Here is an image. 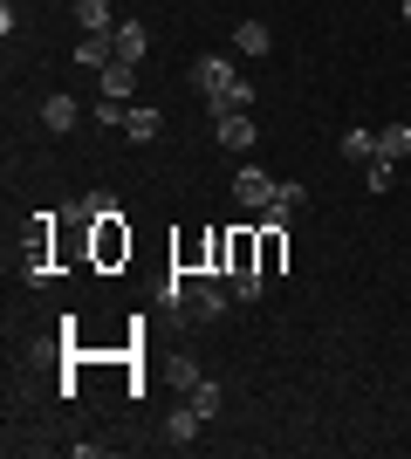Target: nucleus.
Returning a JSON list of instances; mask_svg holds the SVG:
<instances>
[{
	"mask_svg": "<svg viewBox=\"0 0 411 459\" xmlns=\"http://www.w3.org/2000/svg\"><path fill=\"white\" fill-rule=\"evenodd\" d=\"M193 90L206 96L213 110H247V103H254V82L234 76V62H227V56H199L193 62Z\"/></svg>",
	"mask_w": 411,
	"mask_h": 459,
	"instance_id": "nucleus-1",
	"label": "nucleus"
},
{
	"mask_svg": "<svg viewBox=\"0 0 411 459\" xmlns=\"http://www.w3.org/2000/svg\"><path fill=\"white\" fill-rule=\"evenodd\" d=\"M213 137H219V152H254V117L247 110H213Z\"/></svg>",
	"mask_w": 411,
	"mask_h": 459,
	"instance_id": "nucleus-2",
	"label": "nucleus"
},
{
	"mask_svg": "<svg viewBox=\"0 0 411 459\" xmlns=\"http://www.w3.org/2000/svg\"><path fill=\"white\" fill-rule=\"evenodd\" d=\"M234 192H240V206H247V212H268V199H274V178L261 172V165H240V172H234Z\"/></svg>",
	"mask_w": 411,
	"mask_h": 459,
	"instance_id": "nucleus-3",
	"label": "nucleus"
},
{
	"mask_svg": "<svg viewBox=\"0 0 411 459\" xmlns=\"http://www.w3.org/2000/svg\"><path fill=\"white\" fill-rule=\"evenodd\" d=\"M131 254V233H124V212L117 220H97V268H117Z\"/></svg>",
	"mask_w": 411,
	"mask_h": 459,
	"instance_id": "nucleus-4",
	"label": "nucleus"
},
{
	"mask_svg": "<svg viewBox=\"0 0 411 459\" xmlns=\"http://www.w3.org/2000/svg\"><path fill=\"white\" fill-rule=\"evenodd\" d=\"M302 206H309V186H295V178H288V186H274V199H268V212H261V220H268V227H288Z\"/></svg>",
	"mask_w": 411,
	"mask_h": 459,
	"instance_id": "nucleus-5",
	"label": "nucleus"
},
{
	"mask_svg": "<svg viewBox=\"0 0 411 459\" xmlns=\"http://www.w3.org/2000/svg\"><path fill=\"white\" fill-rule=\"evenodd\" d=\"M254 254H261V274H281V261H288V227H268V220H261Z\"/></svg>",
	"mask_w": 411,
	"mask_h": 459,
	"instance_id": "nucleus-6",
	"label": "nucleus"
},
{
	"mask_svg": "<svg viewBox=\"0 0 411 459\" xmlns=\"http://www.w3.org/2000/svg\"><path fill=\"white\" fill-rule=\"evenodd\" d=\"M110 35H117V62H144V48H151V28H144V21H131V14H124L117 28H110Z\"/></svg>",
	"mask_w": 411,
	"mask_h": 459,
	"instance_id": "nucleus-7",
	"label": "nucleus"
},
{
	"mask_svg": "<svg viewBox=\"0 0 411 459\" xmlns=\"http://www.w3.org/2000/svg\"><path fill=\"white\" fill-rule=\"evenodd\" d=\"M76 117H82V103L76 96H48V103H41V131H76Z\"/></svg>",
	"mask_w": 411,
	"mask_h": 459,
	"instance_id": "nucleus-8",
	"label": "nucleus"
},
{
	"mask_svg": "<svg viewBox=\"0 0 411 459\" xmlns=\"http://www.w3.org/2000/svg\"><path fill=\"white\" fill-rule=\"evenodd\" d=\"M76 62H90V69H110V62H117V35H110V28H97V35H82Z\"/></svg>",
	"mask_w": 411,
	"mask_h": 459,
	"instance_id": "nucleus-9",
	"label": "nucleus"
},
{
	"mask_svg": "<svg viewBox=\"0 0 411 459\" xmlns=\"http://www.w3.org/2000/svg\"><path fill=\"white\" fill-rule=\"evenodd\" d=\"M131 90H137V62H110V69H103V96H110V103H131Z\"/></svg>",
	"mask_w": 411,
	"mask_h": 459,
	"instance_id": "nucleus-10",
	"label": "nucleus"
},
{
	"mask_svg": "<svg viewBox=\"0 0 411 459\" xmlns=\"http://www.w3.org/2000/svg\"><path fill=\"white\" fill-rule=\"evenodd\" d=\"M377 158H384V165L411 158V124H391V131H377Z\"/></svg>",
	"mask_w": 411,
	"mask_h": 459,
	"instance_id": "nucleus-11",
	"label": "nucleus"
},
{
	"mask_svg": "<svg viewBox=\"0 0 411 459\" xmlns=\"http://www.w3.org/2000/svg\"><path fill=\"white\" fill-rule=\"evenodd\" d=\"M185 404H193L199 419H219V404H227V391H219V384H206V377H199L193 391H185Z\"/></svg>",
	"mask_w": 411,
	"mask_h": 459,
	"instance_id": "nucleus-12",
	"label": "nucleus"
},
{
	"mask_svg": "<svg viewBox=\"0 0 411 459\" xmlns=\"http://www.w3.org/2000/svg\"><path fill=\"white\" fill-rule=\"evenodd\" d=\"M343 158H350V165H371L377 158V131H356L350 124V131H343Z\"/></svg>",
	"mask_w": 411,
	"mask_h": 459,
	"instance_id": "nucleus-13",
	"label": "nucleus"
},
{
	"mask_svg": "<svg viewBox=\"0 0 411 459\" xmlns=\"http://www.w3.org/2000/svg\"><path fill=\"white\" fill-rule=\"evenodd\" d=\"M268 21H240V35H234V48H240V56H268Z\"/></svg>",
	"mask_w": 411,
	"mask_h": 459,
	"instance_id": "nucleus-14",
	"label": "nucleus"
},
{
	"mask_svg": "<svg viewBox=\"0 0 411 459\" xmlns=\"http://www.w3.org/2000/svg\"><path fill=\"white\" fill-rule=\"evenodd\" d=\"M69 7H76V21L90 35H97V28H117V21H110V0H69Z\"/></svg>",
	"mask_w": 411,
	"mask_h": 459,
	"instance_id": "nucleus-15",
	"label": "nucleus"
},
{
	"mask_svg": "<svg viewBox=\"0 0 411 459\" xmlns=\"http://www.w3.org/2000/svg\"><path fill=\"white\" fill-rule=\"evenodd\" d=\"M199 425H206V419H199L193 404H178V411H172V425H165V432H172L178 446H193V439H199Z\"/></svg>",
	"mask_w": 411,
	"mask_h": 459,
	"instance_id": "nucleus-16",
	"label": "nucleus"
},
{
	"mask_svg": "<svg viewBox=\"0 0 411 459\" xmlns=\"http://www.w3.org/2000/svg\"><path fill=\"white\" fill-rule=\"evenodd\" d=\"M124 137H131V144H151L158 137V110H131L124 117Z\"/></svg>",
	"mask_w": 411,
	"mask_h": 459,
	"instance_id": "nucleus-17",
	"label": "nucleus"
},
{
	"mask_svg": "<svg viewBox=\"0 0 411 459\" xmlns=\"http://www.w3.org/2000/svg\"><path fill=\"white\" fill-rule=\"evenodd\" d=\"M227 288H234V302H254L261 288H268V274H254V268H240V274H227Z\"/></svg>",
	"mask_w": 411,
	"mask_h": 459,
	"instance_id": "nucleus-18",
	"label": "nucleus"
},
{
	"mask_svg": "<svg viewBox=\"0 0 411 459\" xmlns=\"http://www.w3.org/2000/svg\"><path fill=\"white\" fill-rule=\"evenodd\" d=\"M364 186H371V192H384V186H391V165H384V158H371V172H364Z\"/></svg>",
	"mask_w": 411,
	"mask_h": 459,
	"instance_id": "nucleus-19",
	"label": "nucleus"
},
{
	"mask_svg": "<svg viewBox=\"0 0 411 459\" xmlns=\"http://www.w3.org/2000/svg\"><path fill=\"white\" fill-rule=\"evenodd\" d=\"M405 28H411V0H405Z\"/></svg>",
	"mask_w": 411,
	"mask_h": 459,
	"instance_id": "nucleus-20",
	"label": "nucleus"
}]
</instances>
